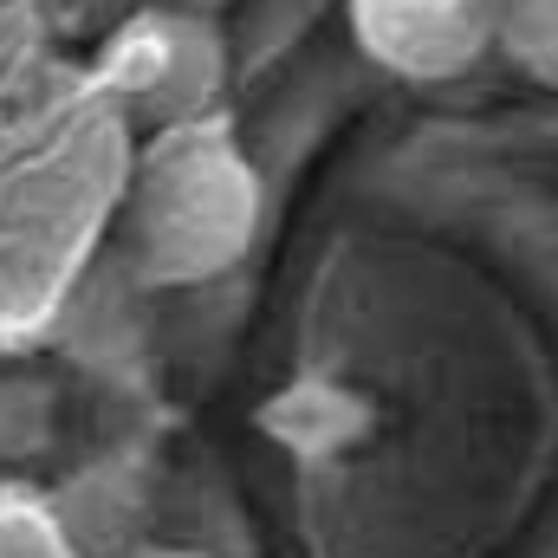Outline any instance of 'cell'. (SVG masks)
Segmentation results:
<instances>
[{
	"instance_id": "cell-1",
	"label": "cell",
	"mask_w": 558,
	"mask_h": 558,
	"mask_svg": "<svg viewBox=\"0 0 558 558\" xmlns=\"http://www.w3.org/2000/svg\"><path fill=\"white\" fill-rule=\"evenodd\" d=\"M260 228V175L215 118L156 131L124 195V260L143 286L234 274Z\"/></svg>"
},
{
	"instance_id": "cell-2",
	"label": "cell",
	"mask_w": 558,
	"mask_h": 558,
	"mask_svg": "<svg viewBox=\"0 0 558 558\" xmlns=\"http://www.w3.org/2000/svg\"><path fill=\"white\" fill-rule=\"evenodd\" d=\"M98 92L137 124L143 137L215 118L228 92V39L221 20L175 0H137L92 52Z\"/></svg>"
},
{
	"instance_id": "cell-3",
	"label": "cell",
	"mask_w": 558,
	"mask_h": 558,
	"mask_svg": "<svg viewBox=\"0 0 558 558\" xmlns=\"http://www.w3.org/2000/svg\"><path fill=\"white\" fill-rule=\"evenodd\" d=\"M371 65L410 85H441L494 52V0H344Z\"/></svg>"
},
{
	"instance_id": "cell-4",
	"label": "cell",
	"mask_w": 558,
	"mask_h": 558,
	"mask_svg": "<svg viewBox=\"0 0 558 558\" xmlns=\"http://www.w3.org/2000/svg\"><path fill=\"white\" fill-rule=\"evenodd\" d=\"M494 52L520 78L558 92V0H494Z\"/></svg>"
},
{
	"instance_id": "cell-5",
	"label": "cell",
	"mask_w": 558,
	"mask_h": 558,
	"mask_svg": "<svg viewBox=\"0 0 558 558\" xmlns=\"http://www.w3.org/2000/svg\"><path fill=\"white\" fill-rule=\"evenodd\" d=\"M26 13H33V26L52 39V46H65V52H98V39L137 7V0H20Z\"/></svg>"
},
{
	"instance_id": "cell-6",
	"label": "cell",
	"mask_w": 558,
	"mask_h": 558,
	"mask_svg": "<svg viewBox=\"0 0 558 558\" xmlns=\"http://www.w3.org/2000/svg\"><path fill=\"white\" fill-rule=\"evenodd\" d=\"M175 7H202V13H221V7H234V0H175Z\"/></svg>"
},
{
	"instance_id": "cell-7",
	"label": "cell",
	"mask_w": 558,
	"mask_h": 558,
	"mask_svg": "<svg viewBox=\"0 0 558 558\" xmlns=\"http://www.w3.org/2000/svg\"><path fill=\"white\" fill-rule=\"evenodd\" d=\"M143 558H208V553H175V546H156V553H143Z\"/></svg>"
}]
</instances>
